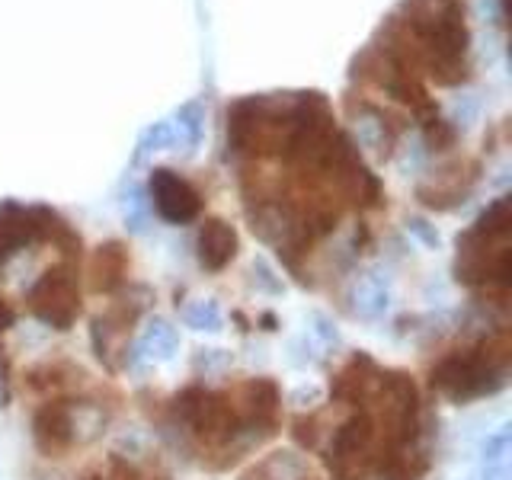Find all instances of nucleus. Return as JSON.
<instances>
[{
	"label": "nucleus",
	"instance_id": "obj_1",
	"mask_svg": "<svg viewBox=\"0 0 512 480\" xmlns=\"http://www.w3.org/2000/svg\"><path fill=\"white\" fill-rule=\"evenodd\" d=\"M506 349L500 352H455V356L442 359L436 368H432V384L439 391H445L448 397H477L496 391L503 384V372H506Z\"/></svg>",
	"mask_w": 512,
	"mask_h": 480
},
{
	"label": "nucleus",
	"instance_id": "obj_2",
	"mask_svg": "<svg viewBox=\"0 0 512 480\" xmlns=\"http://www.w3.org/2000/svg\"><path fill=\"white\" fill-rule=\"evenodd\" d=\"M29 301H32V311H36L45 324H52L58 330H68L80 311L77 285L71 276H64V272H45L39 285L32 288Z\"/></svg>",
	"mask_w": 512,
	"mask_h": 480
},
{
	"label": "nucleus",
	"instance_id": "obj_3",
	"mask_svg": "<svg viewBox=\"0 0 512 480\" xmlns=\"http://www.w3.org/2000/svg\"><path fill=\"white\" fill-rule=\"evenodd\" d=\"M151 196H154V205L157 212L164 215L167 221L173 224H183V221H192L199 215V192L192 189L183 176H176L173 170H154L151 176Z\"/></svg>",
	"mask_w": 512,
	"mask_h": 480
},
{
	"label": "nucleus",
	"instance_id": "obj_4",
	"mask_svg": "<svg viewBox=\"0 0 512 480\" xmlns=\"http://www.w3.org/2000/svg\"><path fill=\"white\" fill-rule=\"evenodd\" d=\"M237 253V234L231 224H224L218 218L205 221V228L199 231V263L205 269H224Z\"/></svg>",
	"mask_w": 512,
	"mask_h": 480
},
{
	"label": "nucleus",
	"instance_id": "obj_5",
	"mask_svg": "<svg viewBox=\"0 0 512 480\" xmlns=\"http://www.w3.org/2000/svg\"><path fill=\"white\" fill-rule=\"evenodd\" d=\"M74 420H71V410L61 407V404H45L36 416V439L45 448H58V445H68L74 436Z\"/></svg>",
	"mask_w": 512,
	"mask_h": 480
},
{
	"label": "nucleus",
	"instance_id": "obj_6",
	"mask_svg": "<svg viewBox=\"0 0 512 480\" xmlns=\"http://www.w3.org/2000/svg\"><path fill=\"white\" fill-rule=\"evenodd\" d=\"M372 436H375L372 420H368L365 413L352 416L349 423H343L340 429H336V436H333V455L343 458V461L346 458H356V455H365L368 445H372Z\"/></svg>",
	"mask_w": 512,
	"mask_h": 480
},
{
	"label": "nucleus",
	"instance_id": "obj_7",
	"mask_svg": "<svg viewBox=\"0 0 512 480\" xmlns=\"http://www.w3.org/2000/svg\"><path fill=\"white\" fill-rule=\"evenodd\" d=\"M32 231H36V224H29L26 215H20L16 208L0 212V266H4L23 244H29Z\"/></svg>",
	"mask_w": 512,
	"mask_h": 480
},
{
	"label": "nucleus",
	"instance_id": "obj_8",
	"mask_svg": "<svg viewBox=\"0 0 512 480\" xmlns=\"http://www.w3.org/2000/svg\"><path fill=\"white\" fill-rule=\"evenodd\" d=\"M388 285H384L381 279H372L365 276L356 282V288H352V308H356L359 317L365 320H375L381 317L384 311H388Z\"/></svg>",
	"mask_w": 512,
	"mask_h": 480
},
{
	"label": "nucleus",
	"instance_id": "obj_9",
	"mask_svg": "<svg viewBox=\"0 0 512 480\" xmlns=\"http://www.w3.org/2000/svg\"><path fill=\"white\" fill-rule=\"evenodd\" d=\"M176 343L180 340H176V330L167 324V320H151L138 340V352L154 356V359H170L176 352Z\"/></svg>",
	"mask_w": 512,
	"mask_h": 480
},
{
	"label": "nucleus",
	"instance_id": "obj_10",
	"mask_svg": "<svg viewBox=\"0 0 512 480\" xmlns=\"http://www.w3.org/2000/svg\"><path fill=\"white\" fill-rule=\"evenodd\" d=\"M122 272H125V256H122V250L116 244L96 253V263H93V285L96 288L119 285L122 282Z\"/></svg>",
	"mask_w": 512,
	"mask_h": 480
},
{
	"label": "nucleus",
	"instance_id": "obj_11",
	"mask_svg": "<svg viewBox=\"0 0 512 480\" xmlns=\"http://www.w3.org/2000/svg\"><path fill=\"white\" fill-rule=\"evenodd\" d=\"M186 324L196 330H221V311L215 301H199L186 311Z\"/></svg>",
	"mask_w": 512,
	"mask_h": 480
},
{
	"label": "nucleus",
	"instance_id": "obj_12",
	"mask_svg": "<svg viewBox=\"0 0 512 480\" xmlns=\"http://www.w3.org/2000/svg\"><path fill=\"white\" fill-rule=\"evenodd\" d=\"M10 324H13V311L7 308L4 301H0V330H4V327H10Z\"/></svg>",
	"mask_w": 512,
	"mask_h": 480
}]
</instances>
